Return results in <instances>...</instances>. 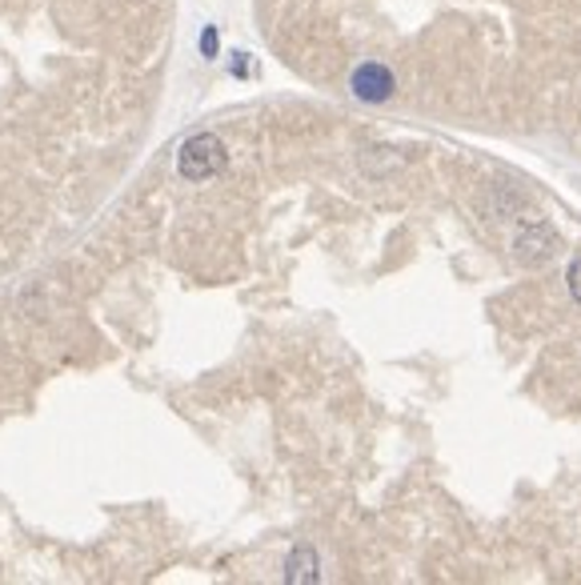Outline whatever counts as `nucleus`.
<instances>
[{"label":"nucleus","instance_id":"nucleus-1","mask_svg":"<svg viewBox=\"0 0 581 585\" xmlns=\"http://www.w3.org/2000/svg\"><path fill=\"white\" fill-rule=\"evenodd\" d=\"M225 145L213 133H197V137H189L185 145H181V153H177V169H181V176H189V181H209V176H217L225 169Z\"/></svg>","mask_w":581,"mask_h":585},{"label":"nucleus","instance_id":"nucleus-2","mask_svg":"<svg viewBox=\"0 0 581 585\" xmlns=\"http://www.w3.org/2000/svg\"><path fill=\"white\" fill-rule=\"evenodd\" d=\"M554 253H557V237H554V229H549V224L530 221L518 233V257L521 261H549Z\"/></svg>","mask_w":581,"mask_h":585},{"label":"nucleus","instance_id":"nucleus-3","mask_svg":"<svg viewBox=\"0 0 581 585\" xmlns=\"http://www.w3.org/2000/svg\"><path fill=\"white\" fill-rule=\"evenodd\" d=\"M353 93L361 100H385L394 93V76L382 64H361L358 73H353Z\"/></svg>","mask_w":581,"mask_h":585},{"label":"nucleus","instance_id":"nucleus-4","mask_svg":"<svg viewBox=\"0 0 581 585\" xmlns=\"http://www.w3.org/2000/svg\"><path fill=\"white\" fill-rule=\"evenodd\" d=\"M289 582H317V553L313 549H298L293 558H289V573H285Z\"/></svg>","mask_w":581,"mask_h":585},{"label":"nucleus","instance_id":"nucleus-5","mask_svg":"<svg viewBox=\"0 0 581 585\" xmlns=\"http://www.w3.org/2000/svg\"><path fill=\"white\" fill-rule=\"evenodd\" d=\"M566 281H569V293H573V301L581 305V257L573 265H569V273H566Z\"/></svg>","mask_w":581,"mask_h":585}]
</instances>
